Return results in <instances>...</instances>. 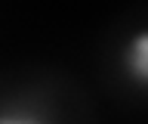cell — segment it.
Instances as JSON below:
<instances>
[{"label": "cell", "mask_w": 148, "mask_h": 124, "mask_svg": "<svg viewBox=\"0 0 148 124\" xmlns=\"http://www.w3.org/2000/svg\"><path fill=\"white\" fill-rule=\"evenodd\" d=\"M120 71L127 84L136 90H148V25L136 28L120 47Z\"/></svg>", "instance_id": "obj_1"}, {"label": "cell", "mask_w": 148, "mask_h": 124, "mask_svg": "<svg viewBox=\"0 0 148 124\" xmlns=\"http://www.w3.org/2000/svg\"><path fill=\"white\" fill-rule=\"evenodd\" d=\"M0 124H53V121L40 109H34V105L6 103L3 105V115H0Z\"/></svg>", "instance_id": "obj_2"}]
</instances>
